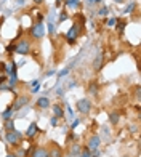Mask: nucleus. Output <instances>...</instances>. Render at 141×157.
I'll use <instances>...</instances> for the list:
<instances>
[{
	"instance_id": "nucleus-1",
	"label": "nucleus",
	"mask_w": 141,
	"mask_h": 157,
	"mask_svg": "<svg viewBox=\"0 0 141 157\" xmlns=\"http://www.w3.org/2000/svg\"><path fill=\"white\" fill-rule=\"evenodd\" d=\"M82 31H83V16L79 15V19H75L72 26L69 27V31L66 32V42L69 45H74L77 40H79V37L82 35Z\"/></svg>"
},
{
	"instance_id": "nucleus-2",
	"label": "nucleus",
	"mask_w": 141,
	"mask_h": 157,
	"mask_svg": "<svg viewBox=\"0 0 141 157\" xmlns=\"http://www.w3.org/2000/svg\"><path fill=\"white\" fill-rule=\"evenodd\" d=\"M15 52L21 56H26L31 53V42L27 39H19L16 42V47H15Z\"/></svg>"
},
{
	"instance_id": "nucleus-3",
	"label": "nucleus",
	"mask_w": 141,
	"mask_h": 157,
	"mask_svg": "<svg viewBox=\"0 0 141 157\" xmlns=\"http://www.w3.org/2000/svg\"><path fill=\"white\" fill-rule=\"evenodd\" d=\"M5 140H6V143H8V144H11V146H19V144H21V140H23V135H21L16 128H15V130H11V132H6Z\"/></svg>"
},
{
	"instance_id": "nucleus-4",
	"label": "nucleus",
	"mask_w": 141,
	"mask_h": 157,
	"mask_svg": "<svg viewBox=\"0 0 141 157\" xmlns=\"http://www.w3.org/2000/svg\"><path fill=\"white\" fill-rule=\"evenodd\" d=\"M45 35V26L42 23H34L31 27V37L34 40H40Z\"/></svg>"
},
{
	"instance_id": "nucleus-5",
	"label": "nucleus",
	"mask_w": 141,
	"mask_h": 157,
	"mask_svg": "<svg viewBox=\"0 0 141 157\" xmlns=\"http://www.w3.org/2000/svg\"><path fill=\"white\" fill-rule=\"evenodd\" d=\"M75 109L79 111L80 114H88V112L91 111V103H90V99H87V98L79 99V101H77V104H75Z\"/></svg>"
},
{
	"instance_id": "nucleus-6",
	"label": "nucleus",
	"mask_w": 141,
	"mask_h": 157,
	"mask_svg": "<svg viewBox=\"0 0 141 157\" xmlns=\"http://www.w3.org/2000/svg\"><path fill=\"white\" fill-rule=\"evenodd\" d=\"M26 104H29V96H26V95H21V96H18L16 99H15V103L11 104V108H13V111H19V109H23Z\"/></svg>"
},
{
	"instance_id": "nucleus-7",
	"label": "nucleus",
	"mask_w": 141,
	"mask_h": 157,
	"mask_svg": "<svg viewBox=\"0 0 141 157\" xmlns=\"http://www.w3.org/2000/svg\"><path fill=\"white\" fill-rule=\"evenodd\" d=\"M100 136L98 135H91V136L88 138V141H87V147L90 149V152L93 154L95 151H98V147H100Z\"/></svg>"
},
{
	"instance_id": "nucleus-8",
	"label": "nucleus",
	"mask_w": 141,
	"mask_h": 157,
	"mask_svg": "<svg viewBox=\"0 0 141 157\" xmlns=\"http://www.w3.org/2000/svg\"><path fill=\"white\" fill-rule=\"evenodd\" d=\"M48 149V155L50 157H63L64 155V152H63V147L59 144H56L55 141H51V144L50 147H47Z\"/></svg>"
},
{
	"instance_id": "nucleus-9",
	"label": "nucleus",
	"mask_w": 141,
	"mask_h": 157,
	"mask_svg": "<svg viewBox=\"0 0 141 157\" xmlns=\"http://www.w3.org/2000/svg\"><path fill=\"white\" fill-rule=\"evenodd\" d=\"M31 157H50L48 155V149L44 147V146H35L34 151L31 154Z\"/></svg>"
},
{
	"instance_id": "nucleus-10",
	"label": "nucleus",
	"mask_w": 141,
	"mask_h": 157,
	"mask_svg": "<svg viewBox=\"0 0 141 157\" xmlns=\"http://www.w3.org/2000/svg\"><path fill=\"white\" fill-rule=\"evenodd\" d=\"M40 130H39V125L37 124H35V122H32L29 127H27V132H26V138L27 140H32L34 136H35V135H37Z\"/></svg>"
},
{
	"instance_id": "nucleus-11",
	"label": "nucleus",
	"mask_w": 141,
	"mask_h": 157,
	"mask_svg": "<svg viewBox=\"0 0 141 157\" xmlns=\"http://www.w3.org/2000/svg\"><path fill=\"white\" fill-rule=\"evenodd\" d=\"M35 104H37V108H39V109H48L51 103H50V99H48L47 96H42V98L37 99V103H35Z\"/></svg>"
},
{
	"instance_id": "nucleus-12",
	"label": "nucleus",
	"mask_w": 141,
	"mask_h": 157,
	"mask_svg": "<svg viewBox=\"0 0 141 157\" xmlns=\"http://www.w3.org/2000/svg\"><path fill=\"white\" fill-rule=\"evenodd\" d=\"M53 116L56 119H63V117H64V109H63L61 104H53Z\"/></svg>"
},
{
	"instance_id": "nucleus-13",
	"label": "nucleus",
	"mask_w": 141,
	"mask_h": 157,
	"mask_svg": "<svg viewBox=\"0 0 141 157\" xmlns=\"http://www.w3.org/2000/svg\"><path fill=\"white\" fill-rule=\"evenodd\" d=\"M103 66H104V63H103V53H100V55L96 56V59L93 61V69L98 72V71L103 69Z\"/></svg>"
},
{
	"instance_id": "nucleus-14",
	"label": "nucleus",
	"mask_w": 141,
	"mask_h": 157,
	"mask_svg": "<svg viewBox=\"0 0 141 157\" xmlns=\"http://www.w3.org/2000/svg\"><path fill=\"white\" fill-rule=\"evenodd\" d=\"M125 26H127V21L125 19H122V18H117L116 19V27H117V32L119 34H124V31H125Z\"/></svg>"
},
{
	"instance_id": "nucleus-15",
	"label": "nucleus",
	"mask_w": 141,
	"mask_h": 157,
	"mask_svg": "<svg viewBox=\"0 0 141 157\" xmlns=\"http://www.w3.org/2000/svg\"><path fill=\"white\" fill-rule=\"evenodd\" d=\"M87 91H88L90 95L96 96V95H98V82H96V80H91V82L88 83V87H87Z\"/></svg>"
},
{
	"instance_id": "nucleus-16",
	"label": "nucleus",
	"mask_w": 141,
	"mask_h": 157,
	"mask_svg": "<svg viewBox=\"0 0 141 157\" xmlns=\"http://www.w3.org/2000/svg\"><path fill=\"white\" fill-rule=\"evenodd\" d=\"M13 114H15V111H13V108H11V104L6 108L3 112H2V117H3V120H10L11 117H13Z\"/></svg>"
},
{
	"instance_id": "nucleus-17",
	"label": "nucleus",
	"mask_w": 141,
	"mask_h": 157,
	"mask_svg": "<svg viewBox=\"0 0 141 157\" xmlns=\"http://www.w3.org/2000/svg\"><path fill=\"white\" fill-rule=\"evenodd\" d=\"M80 144L79 143H74L72 144V147H70V157H79V154H80Z\"/></svg>"
},
{
	"instance_id": "nucleus-18",
	"label": "nucleus",
	"mask_w": 141,
	"mask_h": 157,
	"mask_svg": "<svg viewBox=\"0 0 141 157\" xmlns=\"http://www.w3.org/2000/svg\"><path fill=\"white\" fill-rule=\"evenodd\" d=\"M109 122L112 125H117L119 122H120V114L119 112H111V116H109Z\"/></svg>"
},
{
	"instance_id": "nucleus-19",
	"label": "nucleus",
	"mask_w": 141,
	"mask_h": 157,
	"mask_svg": "<svg viewBox=\"0 0 141 157\" xmlns=\"http://www.w3.org/2000/svg\"><path fill=\"white\" fill-rule=\"evenodd\" d=\"M3 128H5L6 132H11V130H15V120H13V119H10V120H5Z\"/></svg>"
},
{
	"instance_id": "nucleus-20",
	"label": "nucleus",
	"mask_w": 141,
	"mask_h": 157,
	"mask_svg": "<svg viewBox=\"0 0 141 157\" xmlns=\"http://www.w3.org/2000/svg\"><path fill=\"white\" fill-rule=\"evenodd\" d=\"M63 2H64L66 6H69V8H77V6L80 5V0H63Z\"/></svg>"
},
{
	"instance_id": "nucleus-21",
	"label": "nucleus",
	"mask_w": 141,
	"mask_h": 157,
	"mask_svg": "<svg viewBox=\"0 0 141 157\" xmlns=\"http://www.w3.org/2000/svg\"><path fill=\"white\" fill-rule=\"evenodd\" d=\"M79 157H91V152H90V149L85 146V147H82L80 149V154H79Z\"/></svg>"
},
{
	"instance_id": "nucleus-22",
	"label": "nucleus",
	"mask_w": 141,
	"mask_h": 157,
	"mask_svg": "<svg viewBox=\"0 0 141 157\" xmlns=\"http://www.w3.org/2000/svg\"><path fill=\"white\" fill-rule=\"evenodd\" d=\"M135 8H136V3H130V5H128V6H127V8L124 10V13H131Z\"/></svg>"
},
{
	"instance_id": "nucleus-23",
	"label": "nucleus",
	"mask_w": 141,
	"mask_h": 157,
	"mask_svg": "<svg viewBox=\"0 0 141 157\" xmlns=\"http://www.w3.org/2000/svg\"><path fill=\"white\" fill-rule=\"evenodd\" d=\"M15 47H16V42H11V44L6 47V53H13L15 52Z\"/></svg>"
},
{
	"instance_id": "nucleus-24",
	"label": "nucleus",
	"mask_w": 141,
	"mask_h": 157,
	"mask_svg": "<svg viewBox=\"0 0 141 157\" xmlns=\"http://www.w3.org/2000/svg\"><path fill=\"white\" fill-rule=\"evenodd\" d=\"M108 13H109V10L106 8V6H101V8H100V11H98V15H100V16H106Z\"/></svg>"
},
{
	"instance_id": "nucleus-25",
	"label": "nucleus",
	"mask_w": 141,
	"mask_h": 157,
	"mask_svg": "<svg viewBox=\"0 0 141 157\" xmlns=\"http://www.w3.org/2000/svg\"><path fill=\"white\" fill-rule=\"evenodd\" d=\"M67 18H69L67 11H66V10H63V11H61V16H59V23H63V21H64V19H67Z\"/></svg>"
},
{
	"instance_id": "nucleus-26",
	"label": "nucleus",
	"mask_w": 141,
	"mask_h": 157,
	"mask_svg": "<svg viewBox=\"0 0 141 157\" xmlns=\"http://www.w3.org/2000/svg\"><path fill=\"white\" fill-rule=\"evenodd\" d=\"M8 80V77H6V74H0V87H2V85Z\"/></svg>"
},
{
	"instance_id": "nucleus-27",
	"label": "nucleus",
	"mask_w": 141,
	"mask_h": 157,
	"mask_svg": "<svg viewBox=\"0 0 141 157\" xmlns=\"http://www.w3.org/2000/svg\"><path fill=\"white\" fill-rule=\"evenodd\" d=\"M39 90H40V83L34 85V88H32V91H31V93H32V95H35V93H39Z\"/></svg>"
},
{
	"instance_id": "nucleus-28",
	"label": "nucleus",
	"mask_w": 141,
	"mask_h": 157,
	"mask_svg": "<svg viewBox=\"0 0 141 157\" xmlns=\"http://www.w3.org/2000/svg\"><path fill=\"white\" fill-rule=\"evenodd\" d=\"M48 31H50V34H55L56 27H55V24H53V23H50V24H48Z\"/></svg>"
},
{
	"instance_id": "nucleus-29",
	"label": "nucleus",
	"mask_w": 141,
	"mask_h": 157,
	"mask_svg": "<svg viewBox=\"0 0 141 157\" xmlns=\"http://www.w3.org/2000/svg\"><path fill=\"white\" fill-rule=\"evenodd\" d=\"M50 124H51V125H53V127H56V125H58V119H56V117H55V116H53V117H51V119H50Z\"/></svg>"
},
{
	"instance_id": "nucleus-30",
	"label": "nucleus",
	"mask_w": 141,
	"mask_h": 157,
	"mask_svg": "<svg viewBox=\"0 0 141 157\" xmlns=\"http://www.w3.org/2000/svg\"><path fill=\"white\" fill-rule=\"evenodd\" d=\"M79 124H80V119H75L74 122H72V125H70V128H75V127L79 125Z\"/></svg>"
},
{
	"instance_id": "nucleus-31",
	"label": "nucleus",
	"mask_w": 141,
	"mask_h": 157,
	"mask_svg": "<svg viewBox=\"0 0 141 157\" xmlns=\"http://www.w3.org/2000/svg\"><path fill=\"white\" fill-rule=\"evenodd\" d=\"M67 72H69V69H64V71H61V72H59V77H64V75H67Z\"/></svg>"
},
{
	"instance_id": "nucleus-32",
	"label": "nucleus",
	"mask_w": 141,
	"mask_h": 157,
	"mask_svg": "<svg viewBox=\"0 0 141 157\" xmlns=\"http://www.w3.org/2000/svg\"><path fill=\"white\" fill-rule=\"evenodd\" d=\"M108 24H109V26H114V24H116V18L109 19V21H108Z\"/></svg>"
},
{
	"instance_id": "nucleus-33",
	"label": "nucleus",
	"mask_w": 141,
	"mask_h": 157,
	"mask_svg": "<svg viewBox=\"0 0 141 157\" xmlns=\"http://www.w3.org/2000/svg\"><path fill=\"white\" fill-rule=\"evenodd\" d=\"M44 2H45V0H34V3H35V5H42Z\"/></svg>"
},
{
	"instance_id": "nucleus-34",
	"label": "nucleus",
	"mask_w": 141,
	"mask_h": 157,
	"mask_svg": "<svg viewBox=\"0 0 141 157\" xmlns=\"http://www.w3.org/2000/svg\"><path fill=\"white\" fill-rule=\"evenodd\" d=\"M5 157H18V155H16V154H13V152H10V154H6Z\"/></svg>"
},
{
	"instance_id": "nucleus-35",
	"label": "nucleus",
	"mask_w": 141,
	"mask_h": 157,
	"mask_svg": "<svg viewBox=\"0 0 141 157\" xmlns=\"http://www.w3.org/2000/svg\"><path fill=\"white\" fill-rule=\"evenodd\" d=\"M3 21H5V16H2V18H0V27H2V24H3Z\"/></svg>"
},
{
	"instance_id": "nucleus-36",
	"label": "nucleus",
	"mask_w": 141,
	"mask_h": 157,
	"mask_svg": "<svg viewBox=\"0 0 141 157\" xmlns=\"http://www.w3.org/2000/svg\"><path fill=\"white\" fill-rule=\"evenodd\" d=\"M61 3H63V0H56V5H58V6H59Z\"/></svg>"
},
{
	"instance_id": "nucleus-37",
	"label": "nucleus",
	"mask_w": 141,
	"mask_h": 157,
	"mask_svg": "<svg viewBox=\"0 0 141 157\" xmlns=\"http://www.w3.org/2000/svg\"><path fill=\"white\" fill-rule=\"evenodd\" d=\"M116 2H117V3H124V2H125V0H116Z\"/></svg>"
},
{
	"instance_id": "nucleus-38",
	"label": "nucleus",
	"mask_w": 141,
	"mask_h": 157,
	"mask_svg": "<svg viewBox=\"0 0 141 157\" xmlns=\"http://www.w3.org/2000/svg\"><path fill=\"white\" fill-rule=\"evenodd\" d=\"M88 3H90V5H93V3H95V0H88Z\"/></svg>"
},
{
	"instance_id": "nucleus-39",
	"label": "nucleus",
	"mask_w": 141,
	"mask_h": 157,
	"mask_svg": "<svg viewBox=\"0 0 141 157\" xmlns=\"http://www.w3.org/2000/svg\"><path fill=\"white\" fill-rule=\"evenodd\" d=\"M103 2V0H95V3H101Z\"/></svg>"
}]
</instances>
